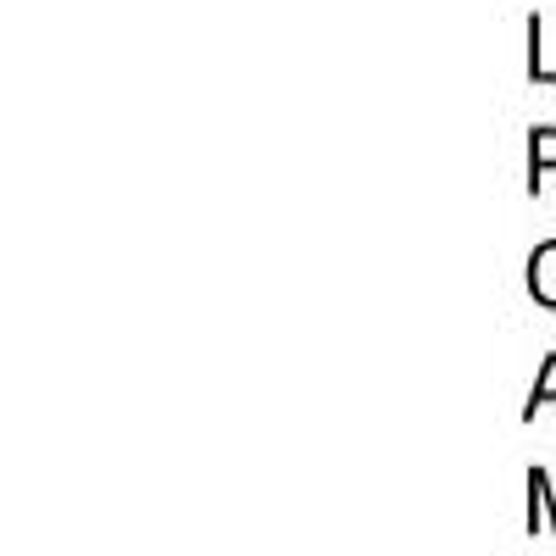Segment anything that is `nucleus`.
<instances>
[{
    "label": "nucleus",
    "mask_w": 556,
    "mask_h": 556,
    "mask_svg": "<svg viewBox=\"0 0 556 556\" xmlns=\"http://www.w3.org/2000/svg\"><path fill=\"white\" fill-rule=\"evenodd\" d=\"M529 295L556 312V240H545V245L529 251Z\"/></svg>",
    "instance_id": "f257e3e1"
},
{
    "label": "nucleus",
    "mask_w": 556,
    "mask_h": 556,
    "mask_svg": "<svg viewBox=\"0 0 556 556\" xmlns=\"http://www.w3.org/2000/svg\"><path fill=\"white\" fill-rule=\"evenodd\" d=\"M551 167H556V128H534L529 134V195H540Z\"/></svg>",
    "instance_id": "f03ea898"
},
{
    "label": "nucleus",
    "mask_w": 556,
    "mask_h": 556,
    "mask_svg": "<svg viewBox=\"0 0 556 556\" xmlns=\"http://www.w3.org/2000/svg\"><path fill=\"white\" fill-rule=\"evenodd\" d=\"M529 78L534 84H556V67L545 62V23H540V12L529 17Z\"/></svg>",
    "instance_id": "7ed1b4c3"
},
{
    "label": "nucleus",
    "mask_w": 556,
    "mask_h": 556,
    "mask_svg": "<svg viewBox=\"0 0 556 556\" xmlns=\"http://www.w3.org/2000/svg\"><path fill=\"white\" fill-rule=\"evenodd\" d=\"M551 401H556V356H545L540 379H534V390H529V406H523V417L534 424V412H540V406H551Z\"/></svg>",
    "instance_id": "20e7f679"
}]
</instances>
